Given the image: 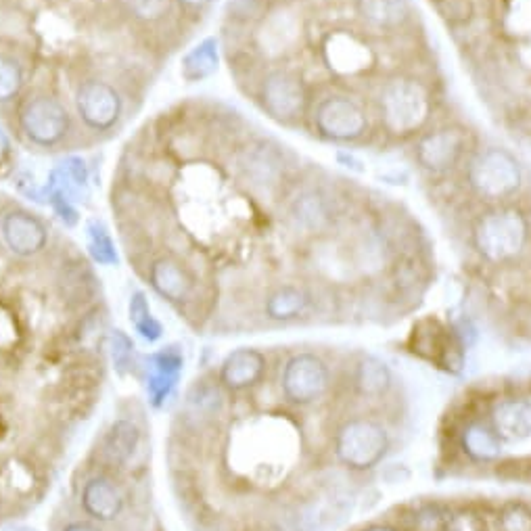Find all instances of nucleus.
<instances>
[{"instance_id":"nucleus-17","label":"nucleus","mask_w":531,"mask_h":531,"mask_svg":"<svg viewBox=\"0 0 531 531\" xmlns=\"http://www.w3.org/2000/svg\"><path fill=\"white\" fill-rule=\"evenodd\" d=\"M287 218L299 233H320V230L329 226L333 218L331 197L318 187H306L297 191L289 199Z\"/></svg>"},{"instance_id":"nucleus-13","label":"nucleus","mask_w":531,"mask_h":531,"mask_svg":"<svg viewBox=\"0 0 531 531\" xmlns=\"http://www.w3.org/2000/svg\"><path fill=\"white\" fill-rule=\"evenodd\" d=\"M281 387L285 398L295 404H310L318 400L329 387V371L325 362L312 354L293 356L285 364Z\"/></svg>"},{"instance_id":"nucleus-35","label":"nucleus","mask_w":531,"mask_h":531,"mask_svg":"<svg viewBox=\"0 0 531 531\" xmlns=\"http://www.w3.org/2000/svg\"><path fill=\"white\" fill-rule=\"evenodd\" d=\"M15 531H36V529H30V527H19V529H15Z\"/></svg>"},{"instance_id":"nucleus-27","label":"nucleus","mask_w":531,"mask_h":531,"mask_svg":"<svg viewBox=\"0 0 531 531\" xmlns=\"http://www.w3.org/2000/svg\"><path fill=\"white\" fill-rule=\"evenodd\" d=\"M105 345L109 350V358H111L115 373H118L120 377L136 373L141 358L136 356V345L128 333H124L122 329H111L107 333Z\"/></svg>"},{"instance_id":"nucleus-6","label":"nucleus","mask_w":531,"mask_h":531,"mask_svg":"<svg viewBox=\"0 0 531 531\" xmlns=\"http://www.w3.org/2000/svg\"><path fill=\"white\" fill-rule=\"evenodd\" d=\"M182 371L184 356L178 345H168L141 358L136 373L143 379L147 400L153 408H164L174 398Z\"/></svg>"},{"instance_id":"nucleus-19","label":"nucleus","mask_w":531,"mask_h":531,"mask_svg":"<svg viewBox=\"0 0 531 531\" xmlns=\"http://www.w3.org/2000/svg\"><path fill=\"white\" fill-rule=\"evenodd\" d=\"M266 371V358L251 348L230 352L220 364V383L226 389L243 391L256 385Z\"/></svg>"},{"instance_id":"nucleus-34","label":"nucleus","mask_w":531,"mask_h":531,"mask_svg":"<svg viewBox=\"0 0 531 531\" xmlns=\"http://www.w3.org/2000/svg\"><path fill=\"white\" fill-rule=\"evenodd\" d=\"M180 3H182V5H187V7H191V9H203V7H207V5H212L214 0H180Z\"/></svg>"},{"instance_id":"nucleus-28","label":"nucleus","mask_w":531,"mask_h":531,"mask_svg":"<svg viewBox=\"0 0 531 531\" xmlns=\"http://www.w3.org/2000/svg\"><path fill=\"white\" fill-rule=\"evenodd\" d=\"M465 448L479 460H490L500 454L498 437L483 425H471L465 431Z\"/></svg>"},{"instance_id":"nucleus-21","label":"nucleus","mask_w":531,"mask_h":531,"mask_svg":"<svg viewBox=\"0 0 531 531\" xmlns=\"http://www.w3.org/2000/svg\"><path fill=\"white\" fill-rule=\"evenodd\" d=\"M358 11L371 28L394 30L410 17L408 0H358Z\"/></svg>"},{"instance_id":"nucleus-2","label":"nucleus","mask_w":531,"mask_h":531,"mask_svg":"<svg viewBox=\"0 0 531 531\" xmlns=\"http://www.w3.org/2000/svg\"><path fill=\"white\" fill-rule=\"evenodd\" d=\"M19 130L34 147L53 149L65 141L72 126L67 107L53 95H34L19 107Z\"/></svg>"},{"instance_id":"nucleus-25","label":"nucleus","mask_w":531,"mask_h":531,"mask_svg":"<svg viewBox=\"0 0 531 531\" xmlns=\"http://www.w3.org/2000/svg\"><path fill=\"white\" fill-rule=\"evenodd\" d=\"M86 247L90 258L101 266H118L120 256L118 249H115L113 237L109 233V228L103 220L90 218L86 222Z\"/></svg>"},{"instance_id":"nucleus-32","label":"nucleus","mask_w":531,"mask_h":531,"mask_svg":"<svg viewBox=\"0 0 531 531\" xmlns=\"http://www.w3.org/2000/svg\"><path fill=\"white\" fill-rule=\"evenodd\" d=\"M59 531H107V529L90 519H74V521L65 523Z\"/></svg>"},{"instance_id":"nucleus-12","label":"nucleus","mask_w":531,"mask_h":531,"mask_svg":"<svg viewBox=\"0 0 531 531\" xmlns=\"http://www.w3.org/2000/svg\"><path fill=\"white\" fill-rule=\"evenodd\" d=\"M387 448L385 431L371 421H354L345 425L337 440V454L345 465L366 469L379 463Z\"/></svg>"},{"instance_id":"nucleus-7","label":"nucleus","mask_w":531,"mask_h":531,"mask_svg":"<svg viewBox=\"0 0 531 531\" xmlns=\"http://www.w3.org/2000/svg\"><path fill=\"white\" fill-rule=\"evenodd\" d=\"M76 111L86 128L107 132L120 122L124 101L113 84L101 78H88L76 90Z\"/></svg>"},{"instance_id":"nucleus-5","label":"nucleus","mask_w":531,"mask_h":531,"mask_svg":"<svg viewBox=\"0 0 531 531\" xmlns=\"http://www.w3.org/2000/svg\"><path fill=\"white\" fill-rule=\"evenodd\" d=\"M260 105L272 120L281 124H293L306 109V86L297 74L289 69H272L260 82Z\"/></svg>"},{"instance_id":"nucleus-9","label":"nucleus","mask_w":531,"mask_h":531,"mask_svg":"<svg viewBox=\"0 0 531 531\" xmlns=\"http://www.w3.org/2000/svg\"><path fill=\"white\" fill-rule=\"evenodd\" d=\"M78 502L86 519L99 525H111L122 519L126 511V492L111 473L99 471L82 483Z\"/></svg>"},{"instance_id":"nucleus-31","label":"nucleus","mask_w":531,"mask_h":531,"mask_svg":"<svg viewBox=\"0 0 531 531\" xmlns=\"http://www.w3.org/2000/svg\"><path fill=\"white\" fill-rule=\"evenodd\" d=\"M360 385L368 394H381L389 385V371L385 364L375 358H368L360 366Z\"/></svg>"},{"instance_id":"nucleus-15","label":"nucleus","mask_w":531,"mask_h":531,"mask_svg":"<svg viewBox=\"0 0 531 531\" xmlns=\"http://www.w3.org/2000/svg\"><path fill=\"white\" fill-rule=\"evenodd\" d=\"M147 276L153 291L174 306L189 302L195 291V279L191 270L172 256H161L153 260Z\"/></svg>"},{"instance_id":"nucleus-36","label":"nucleus","mask_w":531,"mask_h":531,"mask_svg":"<svg viewBox=\"0 0 531 531\" xmlns=\"http://www.w3.org/2000/svg\"><path fill=\"white\" fill-rule=\"evenodd\" d=\"M371 531H389V529H383V527H377V529H371Z\"/></svg>"},{"instance_id":"nucleus-10","label":"nucleus","mask_w":531,"mask_h":531,"mask_svg":"<svg viewBox=\"0 0 531 531\" xmlns=\"http://www.w3.org/2000/svg\"><path fill=\"white\" fill-rule=\"evenodd\" d=\"M237 172L249 187L258 191H272L285 178V155L281 147L266 141L251 143L237 155Z\"/></svg>"},{"instance_id":"nucleus-16","label":"nucleus","mask_w":531,"mask_h":531,"mask_svg":"<svg viewBox=\"0 0 531 531\" xmlns=\"http://www.w3.org/2000/svg\"><path fill=\"white\" fill-rule=\"evenodd\" d=\"M465 134L454 128H442L425 134L417 145V161L431 174H444L463 155Z\"/></svg>"},{"instance_id":"nucleus-29","label":"nucleus","mask_w":531,"mask_h":531,"mask_svg":"<svg viewBox=\"0 0 531 531\" xmlns=\"http://www.w3.org/2000/svg\"><path fill=\"white\" fill-rule=\"evenodd\" d=\"M128 15L143 23H157L172 11L174 0H120Z\"/></svg>"},{"instance_id":"nucleus-23","label":"nucleus","mask_w":531,"mask_h":531,"mask_svg":"<svg viewBox=\"0 0 531 531\" xmlns=\"http://www.w3.org/2000/svg\"><path fill=\"white\" fill-rule=\"evenodd\" d=\"M310 299L306 295L304 289L293 287V285H283L279 289H274L268 297H266V316L270 320H293L299 318L306 310H308Z\"/></svg>"},{"instance_id":"nucleus-24","label":"nucleus","mask_w":531,"mask_h":531,"mask_svg":"<svg viewBox=\"0 0 531 531\" xmlns=\"http://www.w3.org/2000/svg\"><path fill=\"white\" fill-rule=\"evenodd\" d=\"M128 320L136 335L147 343H157L164 337V325L153 314L145 291H132L128 299Z\"/></svg>"},{"instance_id":"nucleus-11","label":"nucleus","mask_w":531,"mask_h":531,"mask_svg":"<svg viewBox=\"0 0 531 531\" xmlns=\"http://www.w3.org/2000/svg\"><path fill=\"white\" fill-rule=\"evenodd\" d=\"M0 239L15 258L30 260L49 245V228L28 210H9L0 218Z\"/></svg>"},{"instance_id":"nucleus-8","label":"nucleus","mask_w":531,"mask_h":531,"mask_svg":"<svg viewBox=\"0 0 531 531\" xmlns=\"http://www.w3.org/2000/svg\"><path fill=\"white\" fill-rule=\"evenodd\" d=\"M314 126L318 134L329 138V141L348 143L356 141L366 132L368 120L364 109L354 99L333 95L316 105Z\"/></svg>"},{"instance_id":"nucleus-14","label":"nucleus","mask_w":531,"mask_h":531,"mask_svg":"<svg viewBox=\"0 0 531 531\" xmlns=\"http://www.w3.org/2000/svg\"><path fill=\"white\" fill-rule=\"evenodd\" d=\"M143 450V427L132 417H118L99 440V460L115 471L128 469Z\"/></svg>"},{"instance_id":"nucleus-18","label":"nucleus","mask_w":531,"mask_h":531,"mask_svg":"<svg viewBox=\"0 0 531 531\" xmlns=\"http://www.w3.org/2000/svg\"><path fill=\"white\" fill-rule=\"evenodd\" d=\"M299 34H302V23L295 13L287 9L274 11L262 21L258 30V46L268 57H281L295 49Z\"/></svg>"},{"instance_id":"nucleus-22","label":"nucleus","mask_w":531,"mask_h":531,"mask_svg":"<svg viewBox=\"0 0 531 531\" xmlns=\"http://www.w3.org/2000/svg\"><path fill=\"white\" fill-rule=\"evenodd\" d=\"M218 63H220L218 40L205 38L199 44H195L193 49L182 57L180 76L187 82H201V80L216 74Z\"/></svg>"},{"instance_id":"nucleus-30","label":"nucleus","mask_w":531,"mask_h":531,"mask_svg":"<svg viewBox=\"0 0 531 531\" xmlns=\"http://www.w3.org/2000/svg\"><path fill=\"white\" fill-rule=\"evenodd\" d=\"M23 86V72L21 65L9 57L0 53V103L13 101Z\"/></svg>"},{"instance_id":"nucleus-4","label":"nucleus","mask_w":531,"mask_h":531,"mask_svg":"<svg viewBox=\"0 0 531 531\" xmlns=\"http://www.w3.org/2000/svg\"><path fill=\"white\" fill-rule=\"evenodd\" d=\"M527 241V222L515 210H498L481 218L475 228L477 249L492 262L511 260Z\"/></svg>"},{"instance_id":"nucleus-33","label":"nucleus","mask_w":531,"mask_h":531,"mask_svg":"<svg viewBox=\"0 0 531 531\" xmlns=\"http://www.w3.org/2000/svg\"><path fill=\"white\" fill-rule=\"evenodd\" d=\"M9 151H11V143H9V136L5 134V130L0 128V164L9 157Z\"/></svg>"},{"instance_id":"nucleus-20","label":"nucleus","mask_w":531,"mask_h":531,"mask_svg":"<svg viewBox=\"0 0 531 531\" xmlns=\"http://www.w3.org/2000/svg\"><path fill=\"white\" fill-rule=\"evenodd\" d=\"M494 425L500 437L509 442H523L531 435V404L523 400L502 402L494 410Z\"/></svg>"},{"instance_id":"nucleus-3","label":"nucleus","mask_w":531,"mask_h":531,"mask_svg":"<svg viewBox=\"0 0 531 531\" xmlns=\"http://www.w3.org/2000/svg\"><path fill=\"white\" fill-rule=\"evenodd\" d=\"M523 172L515 155L506 149H486L475 155L469 168L471 187L490 201H500L519 191Z\"/></svg>"},{"instance_id":"nucleus-26","label":"nucleus","mask_w":531,"mask_h":531,"mask_svg":"<svg viewBox=\"0 0 531 531\" xmlns=\"http://www.w3.org/2000/svg\"><path fill=\"white\" fill-rule=\"evenodd\" d=\"M331 63L339 72H356L368 63V46L354 36L331 38Z\"/></svg>"},{"instance_id":"nucleus-1","label":"nucleus","mask_w":531,"mask_h":531,"mask_svg":"<svg viewBox=\"0 0 531 531\" xmlns=\"http://www.w3.org/2000/svg\"><path fill=\"white\" fill-rule=\"evenodd\" d=\"M379 109L383 124L394 134H412L423 128L431 103L427 90L410 78H396L383 86Z\"/></svg>"}]
</instances>
